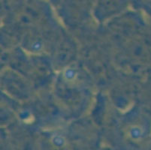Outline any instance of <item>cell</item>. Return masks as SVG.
<instances>
[]
</instances>
